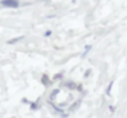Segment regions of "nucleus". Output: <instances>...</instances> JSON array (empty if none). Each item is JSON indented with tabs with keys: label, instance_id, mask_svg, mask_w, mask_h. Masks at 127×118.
I'll return each instance as SVG.
<instances>
[{
	"label": "nucleus",
	"instance_id": "1",
	"mask_svg": "<svg viewBox=\"0 0 127 118\" xmlns=\"http://www.w3.org/2000/svg\"><path fill=\"white\" fill-rule=\"evenodd\" d=\"M0 4L5 8H11V9H18L20 6L19 0H1Z\"/></svg>",
	"mask_w": 127,
	"mask_h": 118
},
{
	"label": "nucleus",
	"instance_id": "2",
	"mask_svg": "<svg viewBox=\"0 0 127 118\" xmlns=\"http://www.w3.org/2000/svg\"><path fill=\"white\" fill-rule=\"evenodd\" d=\"M49 35H51V31H46L45 32V36H49Z\"/></svg>",
	"mask_w": 127,
	"mask_h": 118
}]
</instances>
